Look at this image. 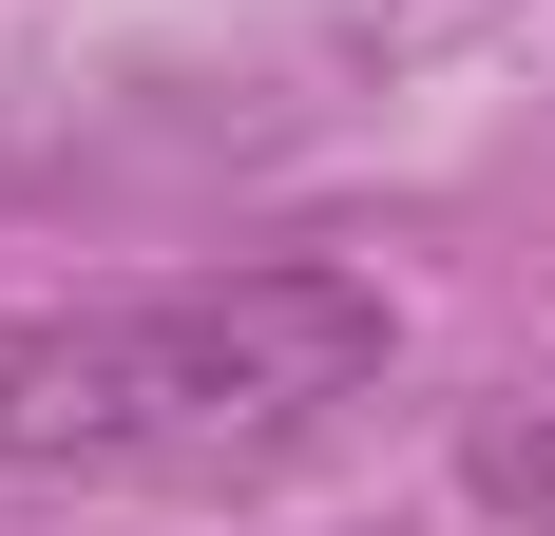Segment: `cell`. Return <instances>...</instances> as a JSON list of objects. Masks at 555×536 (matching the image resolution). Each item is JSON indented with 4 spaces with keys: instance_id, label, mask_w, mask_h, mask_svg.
I'll list each match as a JSON object with an SVG mask.
<instances>
[{
    "instance_id": "cell-1",
    "label": "cell",
    "mask_w": 555,
    "mask_h": 536,
    "mask_svg": "<svg viewBox=\"0 0 555 536\" xmlns=\"http://www.w3.org/2000/svg\"><path fill=\"white\" fill-rule=\"evenodd\" d=\"M384 365H402V307L326 250L39 307L0 326V480H269L364 422Z\"/></svg>"
},
{
    "instance_id": "cell-2",
    "label": "cell",
    "mask_w": 555,
    "mask_h": 536,
    "mask_svg": "<svg viewBox=\"0 0 555 536\" xmlns=\"http://www.w3.org/2000/svg\"><path fill=\"white\" fill-rule=\"evenodd\" d=\"M479 498L555 536V403H537V422H499V441H479Z\"/></svg>"
}]
</instances>
